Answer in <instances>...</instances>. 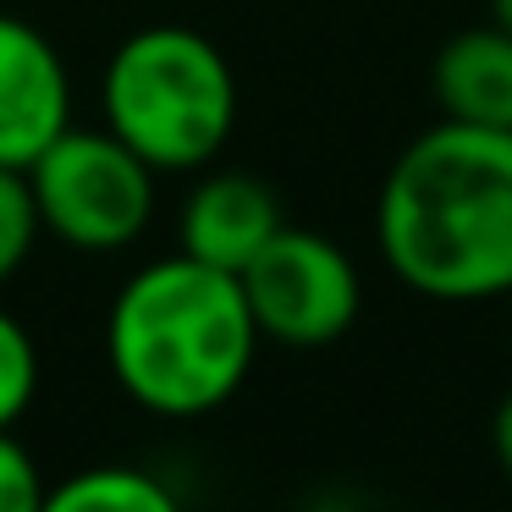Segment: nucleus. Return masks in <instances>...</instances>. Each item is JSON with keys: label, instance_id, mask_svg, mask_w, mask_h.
I'll return each mask as SVG.
<instances>
[{"label": "nucleus", "instance_id": "nucleus-6", "mask_svg": "<svg viewBox=\"0 0 512 512\" xmlns=\"http://www.w3.org/2000/svg\"><path fill=\"white\" fill-rule=\"evenodd\" d=\"M72 127V78L34 23L0 12V166L28 171Z\"/></svg>", "mask_w": 512, "mask_h": 512}, {"label": "nucleus", "instance_id": "nucleus-3", "mask_svg": "<svg viewBox=\"0 0 512 512\" xmlns=\"http://www.w3.org/2000/svg\"><path fill=\"white\" fill-rule=\"evenodd\" d=\"M105 127L155 171L210 166L237 127L232 61L193 28H138L105 67Z\"/></svg>", "mask_w": 512, "mask_h": 512}, {"label": "nucleus", "instance_id": "nucleus-12", "mask_svg": "<svg viewBox=\"0 0 512 512\" xmlns=\"http://www.w3.org/2000/svg\"><path fill=\"white\" fill-rule=\"evenodd\" d=\"M39 501H45V479L6 430L0 435V512H39Z\"/></svg>", "mask_w": 512, "mask_h": 512}, {"label": "nucleus", "instance_id": "nucleus-2", "mask_svg": "<svg viewBox=\"0 0 512 512\" xmlns=\"http://www.w3.org/2000/svg\"><path fill=\"white\" fill-rule=\"evenodd\" d=\"M243 281L232 270L171 254L144 265L111 303L105 358L138 408L160 419H199L237 397L259 353Z\"/></svg>", "mask_w": 512, "mask_h": 512}, {"label": "nucleus", "instance_id": "nucleus-4", "mask_svg": "<svg viewBox=\"0 0 512 512\" xmlns=\"http://www.w3.org/2000/svg\"><path fill=\"white\" fill-rule=\"evenodd\" d=\"M23 177L39 210V232L83 254H116L138 243L155 215V166H144L111 127H67Z\"/></svg>", "mask_w": 512, "mask_h": 512}, {"label": "nucleus", "instance_id": "nucleus-10", "mask_svg": "<svg viewBox=\"0 0 512 512\" xmlns=\"http://www.w3.org/2000/svg\"><path fill=\"white\" fill-rule=\"evenodd\" d=\"M39 391V353H34V336L23 331L17 314L0 309V435L12 430L17 419L28 413Z\"/></svg>", "mask_w": 512, "mask_h": 512}, {"label": "nucleus", "instance_id": "nucleus-7", "mask_svg": "<svg viewBox=\"0 0 512 512\" xmlns=\"http://www.w3.org/2000/svg\"><path fill=\"white\" fill-rule=\"evenodd\" d=\"M281 204L270 182L248 177V171H215L188 193L177 221V254L199 259L215 270H243L270 237L281 232Z\"/></svg>", "mask_w": 512, "mask_h": 512}, {"label": "nucleus", "instance_id": "nucleus-13", "mask_svg": "<svg viewBox=\"0 0 512 512\" xmlns=\"http://www.w3.org/2000/svg\"><path fill=\"white\" fill-rule=\"evenodd\" d=\"M490 452H496V463H501V474L512 479V386L501 391V402H496V413H490Z\"/></svg>", "mask_w": 512, "mask_h": 512}, {"label": "nucleus", "instance_id": "nucleus-14", "mask_svg": "<svg viewBox=\"0 0 512 512\" xmlns=\"http://www.w3.org/2000/svg\"><path fill=\"white\" fill-rule=\"evenodd\" d=\"M485 23H496V28H507L512 34V0H490V17Z\"/></svg>", "mask_w": 512, "mask_h": 512}, {"label": "nucleus", "instance_id": "nucleus-5", "mask_svg": "<svg viewBox=\"0 0 512 512\" xmlns=\"http://www.w3.org/2000/svg\"><path fill=\"white\" fill-rule=\"evenodd\" d=\"M243 298L259 336L281 347H325L353 331L364 281L347 248H336L325 232L309 226H281L243 270Z\"/></svg>", "mask_w": 512, "mask_h": 512}, {"label": "nucleus", "instance_id": "nucleus-9", "mask_svg": "<svg viewBox=\"0 0 512 512\" xmlns=\"http://www.w3.org/2000/svg\"><path fill=\"white\" fill-rule=\"evenodd\" d=\"M39 512H182V501L144 468H83L45 490Z\"/></svg>", "mask_w": 512, "mask_h": 512}, {"label": "nucleus", "instance_id": "nucleus-1", "mask_svg": "<svg viewBox=\"0 0 512 512\" xmlns=\"http://www.w3.org/2000/svg\"><path fill=\"white\" fill-rule=\"evenodd\" d=\"M386 270L430 303L512 298V133L435 122L380 182Z\"/></svg>", "mask_w": 512, "mask_h": 512}, {"label": "nucleus", "instance_id": "nucleus-8", "mask_svg": "<svg viewBox=\"0 0 512 512\" xmlns=\"http://www.w3.org/2000/svg\"><path fill=\"white\" fill-rule=\"evenodd\" d=\"M430 89L446 122L512 133V34L496 23L452 34L430 67Z\"/></svg>", "mask_w": 512, "mask_h": 512}, {"label": "nucleus", "instance_id": "nucleus-11", "mask_svg": "<svg viewBox=\"0 0 512 512\" xmlns=\"http://www.w3.org/2000/svg\"><path fill=\"white\" fill-rule=\"evenodd\" d=\"M34 237H39V210H34V193H28V177L0 166V287L34 254Z\"/></svg>", "mask_w": 512, "mask_h": 512}]
</instances>
